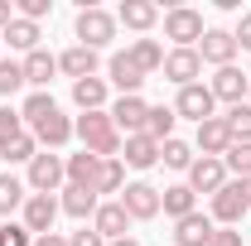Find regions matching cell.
<instances>
[{"label":"cell","mask_w":251,"mask_h":246,"mask_svg":"<svg viewBox=\"0 0 251 246\" xmlns=\"http://www.w3.org/2000/svg\"><path fill=\"white\" fill-rule=\"evenodd\" d=\"M34 154H39V140H34L29 130H20L15 140L0 145V159H10V164H25V159H34Z\"/></svg>","instance_id":"32"},{"label":"cell","mask_w":251,"mask_h":246,"mask_svg":"<svg viewBox=\"0 0 251 246\" xmlns=\"http://www.w3.org/2000/svg\"><path fill=\"white\" fill-rule=\"evenodd\" d=\"M174 121H179V116H174V106H150V121H145V135L164 145V140H174Z\"/></svg>","instance_id":"30"},{"label":"cell","mask_w":251,"mask_h":246,"mask_svg":"<svg viewBox=\"0 0 251 246\" xmlns=\"http://www.w3.org/2000/svg\"><path fill=\"white\" fill-rule=\"evenodd\" d=\"M73 135H82L87 154H97V159H116V150H121V130L111 121V111H82Z\"/></svg>","instance_id":"1"},{"label":"cell","mask_w":251,"mask_h":246,"mask_svg":"<svg viewBox=\"0 0 251 246\" xmlns=\"http://www.w3.org/2000/svg\"><path fill=\"white\" fill-rule=\"evenodd\" d=\"M213 217L208 213H188V217H179L174 222V246H208L213 242Z\"/></svg>","instance_id":"14"},{"label":"cell","mask_w":251,"mask_h":246,"mask_svg":"<svg viewBox=\"0 0 251 246\" xmlns=\"http://www.w3.org/2000/svg\"><path fill=\"white\" fill-rule=\"evenodd\" d=\"M29 135L39 140V145H49V150H58V145H68V140H73V121H68L63 111H53L49 121H39V125H34Z\"/></svg>","instance_id":"19"},{"label":"cell","mask_w":251,"mask_h":246,"mask_svg":"<svg viewBox=\"0 0 251 246\" xmlns=\"http://www.w3.org/2000/svg\"><path fill=\"white\" fill-rule=\"evenodd\" d=\"M58 208H63L68 217H97V208H101V203H97V193H92V188L68 184V188H63V203H58Z\"/></svg>","instance_id":"26"},{"label":"cell","mask_w":251,"mask_h":246,"mask_svg":"<svg viewBox=\"0 0 251 246\" xmlns=\"http://www.w3.org/2000/svg\"><path fill=\"white\" fill-rule=\"evenodd\" d=\"M247 87H251V73H242L237 63H232V68H218V77L208 82V92L218 97V101H232V106L247 101Z\"/></svg>","instance_id":"8"},{"label":"cell","mask_w":251,"mask_h":246,"mask_svg":"<svg viewBox=\"0 0 251 246\" xmlns=\"http://www.w3.org/2000/svg\"><path fill=\"white\" fill-rule=\"evenodd\" d=\"M116 20H121L126 29L145 34V29H150V25H155V20H159V5H150V0H126V5H121V15H116Z\"/></svg>","instance_id":"24"},{"label":"cell","mask_w":251,"mask_h":246,"mask_svg":"<svg viewBox=\"0 0 251 246\" xmlns=\"http://www.w3.org/2000/svg\"><path fill=\"white\" fill-rule=\"evenodd\" d=\"M0 246H34V237H29L25 222H5L0 227Z\"/></svg>","instance_id":"38"},{"label":"cell","mask_w":251,"mask_h":246,"mask_svg":"<svg viewBox=\"0 0 251 246\" xmlns=\"http://www.w3.org/2000/svg\"><path fill=\"white\" fill-rule=\"evenodd\" d=\"M106 73H111V82L121 87V97H140V82H145V73L135 68L130 53H116V58L106 63Z\"/></svg>","instance_id":"16"},{"label":"cell","mask_w":251,"mask_h":246,"mask_svg":"<svg viewBox=\"0 0 251 246\" xmlns=\"http://www.w3.org/2000/svg\"><path fill=\"white\" fill-rule=\"evenodd\" d=\"M63 179H68V169H63L58 154H34L29 159V188L34 193H53Z\"/></svg>","instance_id":"10"},{"label":"cell","mask_w":251,"mask_h":246,"mask_svg":"<svg viewBox=\"0 0 251 246\" xmlns=\"http://www.w3.org/2000/svg\"><path fill=\"white\" fill-rule=\"evenodd\" d=\"M0 44H10V49H20V53H34L39 49V25H29V20H10L5 25V34H0Z\"/></svg>","instance_id":"25"},{"label":"cell","mask_w":251,"mask_h":246,"mask_svg":"<svg viewBox=\"0 0 251 246\" xmlns=\"http://www.w3.org/2000/svg\"><path fill=\"white\" fill-rule=\"evenodd\" d=\"M73 101H77L82 111H101V101H106V82H101V77H82V82H73Z\"/></svg>","instance_id":"29"},{"label":"cell","mask_w":251,"mask_h":246,"mask_svg":"<svg viewBox=\"0 0 251 246\" xmlns=\"http://www.w3.org/2000/svg\"><path fill=\"white\" fill-rule=\"evenodd\" d=\"M188 188H193V193H222V188H227V164H222V159H193Z\"/></svg>","instance_id":"12"},{"label":"cell","mask_w":251,"mask_h":246,"mask_svg":"<svg viewBox=\"0 0 251 246\" xmlns=\"http://www.w3.org/2000/svg\"><path fill=\"white\" fill-rule=\"evenodd\" d=\"M159 159H164V164H169V169H193V145H184V140H164V145H159Z\"/></svg>","instance_id":"35"},{"label":"cell","mask_w":251,"mask_h":246,"mask_svg":"<svg viewBox=\"0 0 251 246\" xmlns=\"http://www.w3.org/2000/svg\"><path fill=\"white\" fill-rule=\"evenodd\" d=\"M10 20H15V5H10V0H0V34H5V25H10Z\"/></svg>","instance_id":"44"},{"label":"cell","mask_w":251,"mask_h":246,"mask_svg":"<svg viewBox=\"0 0 251 246\" xmlns=\"http://www.w3.org/2000/svg\"><path fill=\"white\" fill-rule=\"evenodd\" d=\"M164 39H174L179 49H193V44L203 39V15L188 10V5H174V10L164 15Z\"/></svg>","instance_id":"3"},{"label":"cell","mask_w":251,"mask_h":246,"mask_svg":"<svg viewBox=\"0 0 251 246\" xmlns=\"http://www.w3.org/2000/svg\"><path fill=\"white\" fill-rule=\"evenodd\" d=\"M232 39H237V49H251V15H242V25H237Z\"/></svg>","instance_id":"42"},{"label":"cell","mask_w":251,"mask_h":246,"mask_svg":"<svg viewBox=\"0 0 251 246\" xmlns=\"http://www.w3.org/2000/svg\"><path fill=\"white\" fill-rule=\"evenodd\" d=\"M222 125H227L232 145H251V106H247V101H242V106H232V111L222 116Z\"/></svg>","instance_id":"31"},{"label":"cell","mask_w":251,"mask_h":246,"mask_svg":"<svg viewBox=\"0 0 251 246\" xmlns=\"http://www.w3.org/2000/svg\"><path fill=\"white\" fill-rule=\"evenodd\" d=\"M126 164L130 169H150V164H159V140H150V135H126Z\"/></svg>","instance_id":"21"},{"label":"cell","mask_w":251,"mask_h":246,"mask_svg":"<svg viewBox=\"0 0 251 246\" xmlns=\"http://www.w3.org/2000/svg\"><path fill=\"white\" fill-rule=\"evenodd\" d=\"M20 87H25V63L0 58V97H15Z\"/></svg>","instance_id":"36"},{"label":"cell","mask_w":251,"mask_h":246,"mask_svg":"<svg viewBox=\"0 0 251 246\" xmlns=\"http://www.w3.org/2000/svg\"><path fill=\"white\" fill-rule=\"evenodd\" d=\"M198 58L213 63V68H232V58H237V39L227 29H203V39H198Z\"/></svg>","instance_id":"9"},{"label":"cell","mask_w":251,"mask_h":246,"mask_svg":"<svg viewBox=\"0 0 251 246\" xmlns=\"http://www.w3.org/2000/svg\"><path fill=\"white\" fill-rule=\"evenodd\" d=\"M92 232L101 237V242H121L126 232H130V213H126L121 203H101L92 217Z\"/></svg>","instance_id":"13"},{"label":"cell","mask_w":251,"mask_h":246,"mask_svg":"<svg viewBox=\"0 0 251 246\" xmlns=\"http://www.w3.org/2000/svg\"><path fill=\"white\" fill-rule=\"evenodd\" d=\"M68 246H106V242L97 237L92 227H82V232H73V237H68Z\"/></svg>","instance_id":"40"},{"label":"cell","mask_w":251,"mask_h":246,"mask_svg":"<svg viewBox=\"0 0 251 246\" xmlns=\"http://www.w3.org/2000/svg\"><path fill=\"white\" fill-rule=\"evenodd\" d=\"M58 73H68L73 82L97 77V53H92V49H82V44H73L68 53H58Z\"/></svg>","instance_id":"18"},{"label":"cell","mask_w":251,"mask_h":246,"mask_svg":"<svg viewBox=\"0 0 251 246\" xmlns=\"http://www.w3.org/2000/svg\"><path fill=\"white\" fill-rule=\"evenodd\" d=\"M111 121H116V130H126V135H145V121H150L145 97H121V101L111 106Z\"/></svg>","instance_id":"11"},{"label":"cell","mask_w":251,"mask_h":246,"mask_svg":"<svg viewBox=\"0 0 251 246\" xmlns=\"http://www.w3.org/2000/svg\"><path fill=\"white\" fill-rule=\"evenodd\" d=\"M116 39V15H106V10H97V5H87L82 15H77V44L82 49H101V44H111Z\"/></svg>","instance_id":"2"},{"label":"cell","mask_w":251,"mask_h":246,"mask_svg":"<svg viewBox=\"0 0 251 246\" xmlns=\"http://www.w3.org/2000/svg\"><path fill=\"white\" fill-rule=\"evenodd\" d=\"M126 53L135 58V68H140L145 77L164 68V44H159V39H130V49H126Z\"/></svg>","instance_id":"20"},{"label":"cell","mask_w":251,"mask_h":246,"mask_svg":"<svg viewBox=\"0 0 251 246\" xmlns=\"http://www.w3.org/2000/svg\"><path fill=\"white\" fill-rule=\"evenodd\" d=\"M106 246H140V242H130V237H121V242H106Z\"/></svg>","instance_id":"46"},{"label":"cell","mask_w":251,"mask_h":246,"mask_svg":"<svg viewBox=\"0 0 251 246\" xmlns=\"http://www.w3.org/2000/svg\"><path fill=\"white\" fill-rule=\"evenodd\" d=\"M193 203H198V193H193L188 184H174V188H164V193H159V213H169L174 222L188 217V213H198Z\"/></svg>","instance_id":"22"},{"label":"cell","mask_w":251,"mask_h":246,"mask_svg":"<svg viewBox=\"0 0 251 246\" xmlns=\"http://www.w3.org/2000/svg\"><path fill=\"white\" fill-rule=\"evenodd\" d=\"M247 106H251V87H247Z\"/></svg>","instance_id":"47"},{"label":"cell","mask_w":251,"mask_h":246,"mask_svg":"<svg viewBox=\"0 0 251 246\" xmlns=\"http://www.w3.org/2000/svg\"><path fill=\"white\" fill-rule=\"evenodd\" d=\"M53 217H58V198L53 193H29L25 198V227H29V237L53 232Z\"/></svg>","instance_id":"7"},{"label":"cell","mask_w":251,"mask_h":246,"mask_svg":"<svg viewBox=\"0 0 251 246\" xmlns=\"http://www.w3.org/2000/svg\"><path fill=\"white\" fill-rule=\"evenodd\" d=\"M53 73H58V58H53V53H44V49L25 53V82H29V87H49Z\"/></svg>","instance_id":"23"},{"label":"cell","mask_w":251,"mask_h":246,"mask_svg":"<svg viewBox=\"0 0 251 246\" xmlns=\"http://www.w3.org/2000/svg\"><path fill=\"white\" fill-rule=\"evenodd\" d=\"M20 130H25V116H20V111H10V106H0V145H5V140H15Z\"/></svg>","instance_id":"39"},{"label":"cell","mask_w":251,"mask_h":246,"mask_svg":"<svg viewBox=\"0 0 251 246\" xmlns=\"http://www.w3.org/2000/svg\"><path fill=\"white\" fill-rule=\"evenodd\" d=\"M116 203L130 213V222H150V217H159V188H150V184H126Z\"/></svg>","instance_id":"4"},{"label":"cell","mask_w":251,"mask_h":246,"mask_svg":"<svg viewBox=\"0 0 251 246\" xmlns=\"http://www.w3.org/2000/svg\"><path fill=\"white\" fill-rule=\"evenodd\" d=\"M213 106H218V97L208 92L203 82H193V87H179V101H174V116H188V121H213Z\"/></svg>","instance_id":"5"},{"label":"cell","mask_w":251,"mask_h":246,"mask_svg":"<svg viewBox=\"0 0 251 246\" xmlns=\"http://www.w3.org/2000/svg\"><path fill=\"white\" fill-rule=\"evenodd\" d=\"M97 154H73V159H63V169H68V184H77V188H92V179H97Z\"/></svg>","instance_id":"28"},{"label":"cell","mask_w":251,"mask_h":246,"mask_svg":"<svg viewBox=\"0 0 251 246\" xmlns=\"http://www.w3.org/2000/svg\"><path fill=\"white\" fill-rule=\"evenodd\" d=\"M237 188H242V198H247V208H251V179H237Z\"/></svg>","instance_id":"45"},{"label":"cell","mask_w":251,"mask_h":246,"mask_svg":"<svg viewBox=\"0 0 251 246\" xmlns=\"http://www.w3.org/2000/svg\"><path fill=\"white\" fill-rule=\"evenodd\" d=\"M34 246H68V237H58V232H44V237H34Z\"/></svg>","instance_id":"43"},{"label":"cell","mask_w":251,"mask_h":246,"mask_svg":"<svg viewBox=\"0 0 251 246\" xmlns=\"http://www.w3.org/2000/svg\"><path fill=\"white\" fill-rule=\"evenodd\" d=\"M208 246H242V232H232V227H218Z\"/></svg>","instance_id":"41"},{"label":"cell","mask_w":251,"mask_h":246,"mask_svg":"<svg viewBox=\"0 0 251 246\" xmlns=\"http://www.w3.org/2000/svg\"><path fill=\"white\" fill-rule=\"evenodd\" d=\"M53 111H58V101H53V97H49V92H34L29 101H25V111H20V116H25V121H29V130H34L39 121H49Z\"/></svg>","instance_id":"34"},{"label":"cell","mask_w":251,"mask_h":246,"mask_svg":"<svg viewBox=\"0 0 251 246\" xmlns=\"http://www.w3.org/2000/svg\"><path fill=\"white\" fill-rule=\"evenodd\" d=\"M198 150H203V159H222V154L232 150V135H227L222 116H213V121L198 125Z\"/></svg>","instance_id":"17"},{"label":"cell","mask_w":251,"mask_h":246,"mask_svg":"<svg viewBox=\"0 0 251 246\" xmlns=\"http://www.w3.org/2000/svg\"><path fill=\"white\" fill-rule=\"evenodd\" d=\"M121 188H126L121 159H101V164H97V179H92V193L101 198V193H121Z\"/></svg>","instance_id":"27"},{"label":"cell","mask_w":251,"mask_h":246,"mask_svg":"<svg viewBox=\"0 0 251 246\" xmlns=\"http://www.w3.org/2000/svg\"><path fill=\"white\" fill-rule=\"evenodd\" d=\"M0 49H5V44H0Z\"/></svg>","instance_id":"48"},{"label":"cell","mask_w":251,"mask_h":246,"mask_svg":"<svg viewBox=\"0 0 251 246\" xmlns=\"http://www.w3.org/2000/svg\"><path fill=\"white\" fill-rule=\"evenodd\" d=\"M159 73H164L169 82H179V87H193L198 73H203V58H198V49H169Z\"/></svg>","instance_id":"6"},{"label":"cell","mask_w":251,"mask_h":246,"mask_svg":"<svg viewBox=\"0 0 251 246\" xmlns=\"http://www.w3.org/2000/svg\"><path fill=\"white\" fill-rule=\"evenodd\" d=\"M222 164H227L237 179H251V145H232V150L222 154Z\"/></svg>","instance_id":"37"},{"label":"cell","mask_w":251,"mask_h":246,"mask_svg":"<svg viewBox=\"0 0 251 246\" xmlns=\"http://www.w3.org/2000/svg\"><path fill=\"white\" fill-rule=\"evenodd\" d=\"M247 217V198H242V188L227 184L222 193H213V222H222V227H237Z\"/></svg>","instance_id":"15"},{"label":"cell","mask_w":251,"mask_h":246,"mask_svg":"<svg viewBox=\"0 0 251 246\" xmlns=\"http://www.w3.org/2000/svg\"><path fill=\"white\" fill-rule=\"evenodd\" d=\"M25 198H29V193H25V184H20L15 174H0V217H10L15 208H25Z\"/></svg>","instance_id":"33"}]
</instances>
